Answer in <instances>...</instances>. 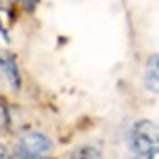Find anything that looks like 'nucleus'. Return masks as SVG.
<instances>
[{
	"label": "nucleus",
	"mask_w": 159,
	"mask_h": 159,
	"mask_svg": "<svg viewBox=\"0 0 159 159\" xmlns=\"http://www.w3.org/2000/svg\"><path fill=\"white\" fill-rule=\"evenodd\" d=\"M157 125L151 120H139L130 130V149L139 157H147L157 151Z\"/></svg>",
	"instance_id": "f257e3e1"
},
{
	"label": "nucleus",
	"mask_w": 159,
	"mask_h": 159,
	"mask_svg": "<svg viewBox=\"0 0 159 159\" xmlns=\"http://www.w3.org/2000/svg\"><path fill=\"white\" fill-rule=\"evenodd\" d=\"M53 144L50 137L41 132H29L22 135L19 142V156L22 159H43V156L52 151Z\"/></svg>",
	"instance_id": "f03ea898"
},
{
	"label": "nucleus",
	"mask_w": 159,
	"mask_h": 159,
	"mask_svg": "<svg viewBox=\"0 0 159 159\" xmlns=\"http://www.w3.org/2000/svg\"><path fill=\"white\" fill-rule=\"evenodd\" d=\"M0 79L9 82L12 89L21 87V75L16 63V57L5 50H0Z\"/></svg>",
	"instance_id": "7ed1b4c3"
},
{
	"label": "nucleus",
	"mask_w": 159,
	"mask_h": 159,
	"mask_svg": "<svg viewBox=\"0 0 159 159\" xmlns=\"http://www.w3.org/2000/svg\"><path fill=\"white\" fill-rule=\"evenodd\" d=\"M144 84L154 94L159 91V57H157V53H154L147 60L145 72H144Z\"/></svg>",
	"instance_id": "20e7f679"
},
{
	"label": "nucleus",
	"mask_w": 159,
	"mask_h": 159,
	"mask_svg": "<svg viewBox=\"0 0 159 159\" xmlns=\"http://www.w3.org/2000/svg\"><path fill=\"white\" fill-rule=\"evenodd\" d=\"M70 159H103V154L94 145H82L70 154Z\"/></svg>",
	"instance_id": "39448f33"
},
{
	"label": "nucleus",
	"mask_w": 159,
	"mask_h": 159,
	"mask_svg": "<svg viewBox=\"0 0 159 159\" xmlns=\"http://www.w3.org/2000/svg\"><path fill=\"white\" fill-rule=\"evenodd\" d=\"M7 127H9V113L4 104L0 103V134L7 130Z\"/></svg>",
	"instance_id": "423d86ee"
},
{
	"label": "nucleus",
	"mask_w": 159,
	"mask_h": 159,
	"mask_svg": "<svg viewBox=\"0 0 159 159\" xmlns=\"http://www.w3.org/2000/svg\"><path fill=\"white\" fill-rule=\"evenodd\" d=\"M0 159H12L11 152H9V149L5 147L4 144H0Z\"/></svg>",
	"instance_id": "0eeeda50"
},
{
	"label": "nucleus",
	"mask_w": 159,
	"mask_h": 159,
	"mask_svg": "<svg viewBox=\"0 0 159 159\" xmlns=\"http://www.w3.org/2000/svg\"><path fill=\"white\" fill-rule=\"evenodd\" d=\"M145 159H157V151H156V152H152L151 156H147Z\"/></svg>",
	"instance_id": "6e6552de"
}]
</instances>
